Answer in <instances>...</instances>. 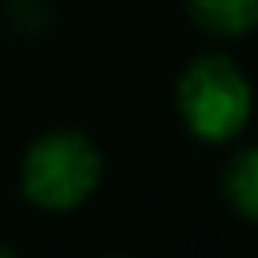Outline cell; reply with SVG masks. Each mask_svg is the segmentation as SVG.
<instances>
[{"label": "cell", "mask_w": 258, "mask_h": 258, "mask_svg": "<svg viewBox=\"0 0 258 258\" xmlns=\"http://www.w3.org/2000/svg\"><path fill=\"white\" fill-rule=\"evenodd\" d=\"M251 106L254 92L247 75L223 53L195 57L177 78V110L198 142H233L247 127Z\"/></svg>", "instance_id": "6da1fadb"}, {"label": "cell", "mask_w": 258, "mask_h": 258, "mask_svg": "<svg viewBox=\"0 0 258 258\" xmlns=\"http://www.w3.org/2000/svg\"><path fill=\"white\" fill-rule=\"evenodd\" d=\"M187 15L219 39H240L258 29V0H187Z\"/></svg>", "instance_id": "3957f363"}, {"label": "cell", "mask_w": 258, "mask_h": 258, "mask_svg": "<svg viewBox=\"0 0 258 258\" xmlns=\"http://www.w3.org/2000/svg\"><path fill=\"white\" fill-rule=\"evenodd\" d=\"M103 180V156L82 131H46L22 159V195L46 212H71Z\"/></svg>", "instance_id": "7a4b0ae2"}, {"label": "cell", "mask_w": 258, "mask_h": 258, "mask_svg": "<svg viewBox=\"0 0 258 258\" xmlns=\"http://www.w3.org/2000/svg\"><path fill=\"white\" fill-rule=\"evenodd\" d=\"M223 195L244 219L258 223V145H244L223 170Z\"/></svg>", "instance_id": "277c9868"}]
</instances>
